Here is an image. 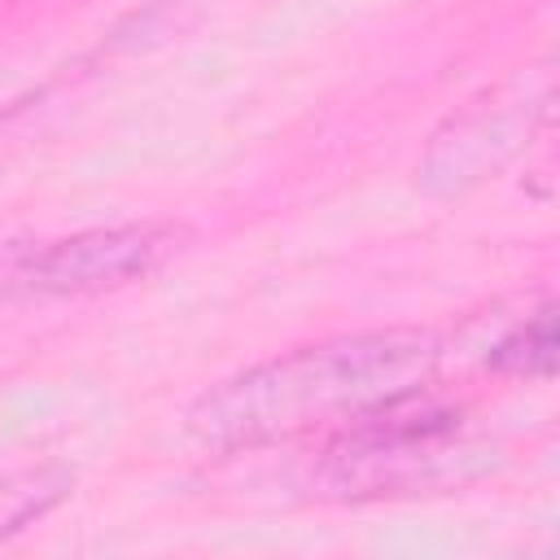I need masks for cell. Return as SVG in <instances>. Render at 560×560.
<instances>
[{"label": "cell", "instance_id": "obj_1", "mask_svg": "<svg viewBox=\"0 0 560 560\" xmlns=\"http://www.w3.org/2000/svg\"><path fill=\"white\" fill-rule=\"evenodd\" d=\"M433 363L438 337L424 328L328 337L284 350L206 389L188 411V433L210 451L289 442L420 385Z\"/></svg>", "mask_w": 560, "mask_h": 560}, {"label": "cell", "instance_id": "obj_2", "mask_svg": "<svg viewBox=\"0 0 560 560\" xmlns=\"http://www.w3.org/2000/svg\"><path fill=\"white\" fill-rule=\"evenodd\" d=\"M490 464L494 451L472 442L451 407L411 385L337 424L315 464V486L332 499L429 494L464 486Z\"/></svg>", "mask_w": 560, "mask_h": 560}, {"label": "cell", "instance_id": "obj_3", "mask_svg": "<svg viewBox=\"0 0 560 560\" xmlns=\"http://www.w3.org/2000/svg\"><path fill=\"white\" fill-rule=\"evenodd\" d=\"M184 241L188 228L171 219L101 223L52 241H0V306L114 293L153 276Z\"/></svg>", "mask_w": 560, "mask_h": 560}, {"label": "cell", "instance_id": "obj_4", "mask_svg": "<svg viewBox=\"0 0 560 560\" xmlns=\"http://www.w3.org/2000/svg\"><path fill=\"white\" fill-rule=\"evenodd\" d=\"M551 118V70H525L499 88H486L455 109L420 162V179L433 192H464L529 149L534 131Z\"/></svg>", "mask_w": 560, "mask_h": 560}, {"label": "cell", "instance_id": "obj_5", "mask_svg": "<svg viewBox=\"0 0 560 560\" xmlns=\"http://www.w3.org/2000/svg\"><path fill=\"white\" fill-rule=\"evenodd\" d=\"M74 486V477L66 468H22V472H4L0 477V538L18 534L22 525L39 521L52 503L66 499V490Z\"/></svg>", "mask_w": 560, "mask_h": 560}, {"label": "cell", "instance_id": "obj_6", "mask_svg": "<svg viewBox=\"0 0 560 560\" xmlns=\"http://www.w3.org/2000/svg\"><path fill=\"white\" fill-rule=\"evenodd\" d=\"M499 368L525 372V376H551L556 368V306L547 302L534 319H525L499 350H494Z\"/></svg>", "mask_w": 560, "mask_h": 560}, {"label": "cell", "instance_id": "obj_7", "mask_svg": "<svg viewBox=\"0 0 560 560\" xmlns=\"http://www.w3.org/2000/svg\"><path fill=\"white\" fill-rule=\"evenodd\" d=\"M18 4H22V0H0V18H4L9 9H18Z\"/></svg>", "mask_w": 560, "mask_h": 560}]
</instances>
